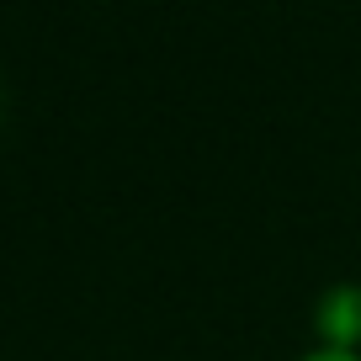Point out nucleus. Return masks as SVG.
Listing matches in <instances>:
<instances>
[{"label": "nucleus", "instance_id": "f257e3e1", "mask_svg": "<svg viewBox=\"0 0 361 361\" xmlns=\"http://www.w3.org/2000/svg\"><path fill=\"white\" fill-rule=\"evenodd\" d=\"M314 335L324 350H356L361 356V287L356 282H335L319 293Z\"/></svg>", "mask_w": 361, "mask_h": 361}, {"label": "nucleus", "instance_id": "f03ea898", "mask_svg": "<svg viewBox=\"0 0 361 361\" xmlns=\"http://www.w3.org/2000/svg\"><path fill=\"white\" fill-rule=\"evenodd\" d=\"M303 361H361V356H356V350H324V345H319V350H308Z\"/></svg>", "mask_w": 361, "mask_h": 361}, {"label": "nucleus", "instance_id": "7ed1b4c3", "mask_svg": "<svg viewBox=\"0 0 361 361\" xmlns=\"http://www.w3.org/2000/svg\"><path fill=\"white\" fill-rule=\"evenodd\" d=\"M0 123H6V102H0Z\"/></svg>", "mask_w": 361, "mask_h": 361}]
</instances>
